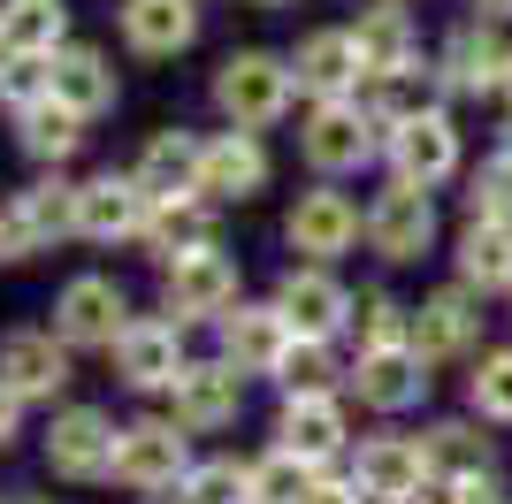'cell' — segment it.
I'll list each match as a JSON object with an SVG mask.
<instances>
[{"label":"cell","mask_w":512,"mask_h":504,"mask_svg":"<svg viewBox=\"0 0 512 504\" xmlns=\"http://www.w3.org/2000/svg\"><path fill=\"white\" fill-rule=\"evenodd\" d=\"M207 100H214V115H222V130H260V138H268V130L299 107L291 54H276V46H230L207 77Z\"/></svg>","instance_id":"cell-1"},{"label":"cell","mask_w":512,"mask_h":504,"mask_svg":"<svg viewBox=\"0 0 512 504\" xmlns=\"http://www.w3.org/2000/svg\"><path fill=\"white\" fill-rule=\"evenodd\" d=\"M62 237H77V176L69 168H46L0 199V268H23V260L54 252Z\"/></svg>","instance_id":"cell-2"},{"label":"cell","mask_w":512,"mask_h":504,"mask_svg":"<svg viewBox=\"0 0 512 504\" xmlns=\"http://www.w3.org/2000/svg\"><path fill=\"white\" fill-rule=\"evenodd\" d=\"M299 161L314 168V184H344L383 161V123L367 115V100H314L299 115Z\"/></svg>","instance_id":"cell-3"},{"label":"cell","mask_w":512,"mask_h":504,"mask_svg":"<svg viewBox=\"0 0 512 504\" xmlns=\"http://www.w3.org/2000/svg\"><path fill=\"white\" fill-rule=\"evenodd\" d=\"M115 443H123V420L107 413V405L69 398V405H54V413H46L39 459H46V474H54V482L92 489V482H115Z\"/></svg>","instance_id":"cell-4"},{"label":"cell","mask_w":512,"mask_h":504,"mask_svg":"<svg viewBox=\"0 0 512 504\" xmlns=\"http://www.w3.org/2000/svg\"><path fill=\"white\" fill-rule=\"evenodd\" d=\"M199 466L192 451V428H176V413H138L123 420V443H115V489H130V497H169L184 474Z\"/></svg>","instance_id":"cell-5"},{"label":"cell","mask_w":512,"mask_h":504,"mask_svg":"<svg viewBox=\"0 0 512 504\" xmlns=\"http://www.w3.org/2000/svg\"><path fill=\"white\" fill-rule=\"evenodd\" d=\"M436 84H444V100H505V77H512V39L505 23L490 16H459L436 39Z\"/></svg>","instance_id":"cell-6"},{"label":"cell","mask_w":512,"mask_h":504,"mask_svg":"<svg viewBox=\"0 0 512 504\" xmlns=\"http://www.w3.org/2000/svg\"><path fill=\"white\" fill-rule=\"evenodd\" d=\"M130 321H138V306H130L123 275L85 268V275H69L62 291H54V321H46V329L62 336L77 359H85V352H115Z\"/></svg>","instance_id":"cell-7"},{"label":"cell","mask_w":512,"mask_h":504,"mask_svg":"<svg viewBox=\"0 0 512 504\" xmlns=\"http://www.w3.org/2000/svg\"><path fill=\"white\" fill-rule=\"evenodd\" d=\"M237 306H245V268H237V252L199 245V252L161 260V314H176L184 329L222 321V314H237Z\"/></svg>","instance_id":"cell-8"},{"label":"cell","mask_w":512,"mask_h":504,"mask_svg":"<svg viewBox=\"0 0 512 504\" xmlns=\"http://www.w3.org/2000/svg\"><path fill=\"white\" fill-rule=\"evenodd\" d=\"M383 268H421L428 252L444 245V222H436V191L421 184H398L390 176L375 199H367V237H360Z\"/></svg>","instance_id":"cell-9"},{"label":"cell","mask_w":512,"mask_h":504,"mask_svg":"<svg viewBox=\"0 0 512 504\" xmlns=\"http://www.w3.org/2000/svg\"><path fill=\"white\" fill-rule=\"evenodd\" d=\"M344 398L375 420H406L436 398V367H428L413 344H390V352H352V375H344Z\"/></svg>","instance_id":"cell-10"},{"label":"cell","mask_w":512,"mask_h":504,"mask_svg":"<svg viewBox=\"0 0 512 504\" xmlns=\"http://www.w3.org/2000/svg\"><path fill=\"white\" fill-rule=\"evenodd\" d=\"M490 298L467 291L459 275L451 283H436V291L413 306V352L428 359V367H459V359H482L490 344H482V329H490V314H482Z\"/></svg>","instance_id":"cell-11"},{"label":"cell","mask_w":512,"mask_h":504,"mask_svg":"<svg viewBox=\"0 0 512 504\" xmlns=\"http://www.w3.org/2000/svg\"><path fill=\"white\" fill-rule=\"evenodd\" d=\"M383 168L398 184H421V191H444L451 176H467V138H459V115L451 107H428L413 123H398L383 138Z\"/></svg>","instance_id":"cell-12"},{"label":"cell","mask_w":512,"mask_h":504,"mask_svg":"<svg viewBox=\"0 0 512 504\" xmlns=\"http://www.w3.org/2000/svg\"><path fill=\"white\" fill-rule=\"evenodd\" d=\"M107 359H115V382H123L130 398H169L176 375H184L199 352L184 344V321H176V314H138Z\"/></svg>","instance_id":"cell-13"},{"label":"cell","mask_w":512,"mask_h":504,"mask_svg":"<svg viewBox=\"0 0 512 504\" xmlns=\"http://www.w3.org/2000/svg\"><path fill=\"white\" fill-rule=\"evenodd\" d=\"M360 237H367V207H360L344 184L299 191V199H291V214H283V245L299 252V260H321V268H337Z\"/></svg>","instance_id":"cell-14"},{"label":"cell","mask_w":512,"mask_h":504,"mask_svg":"<svg viewBox=\"0 0 512 504\" xmlns=\"http://www.w3.org/2000/svg\"><path fill=\"white\" fill-rule=\"evenodd\" d=\"M214 352L230 359L245 382H276L283 359L299 352V329H291V314H283L276 298H245L237 314L214 321Z\"/></svg>","instance_id":"cell-15"},{"label":"cell","mask_w":512,"mask_h":504,"mask_svg":"<svg viewBox=\"0 0 512 504\" xmlns=\"http://www.w3.org/2000/svg\"><path fill=\"white\" fill-rule=\"evenodd\" d=\"M276 443L291 459H306L314 474L352 459V398L344 390H314V398H276Z\"/></svg>","instance_id":"cell-16"},{"label":"cell","mask_w":512,"mask_h":504,"mask_svg":"<svg viewBox=\"0 0 512 504\" xmlns=\"http://www.w3.org/2000/svg\"><path fill=\"white\" fill-rule=\"evenodd\" d=\"M268 298L291 314V329H299L306 344H337V336H352V298L360 291H352L337 268H321V260H291Z\"/></svg>","instance_id":"cell-17"},{"label":"cell","mask_w":512,"mask_h":504,"mask_svg":"<svg viewBox=\"0 0 512 504\" xmlns=\"http://www.w3.org/2000/svg\"><path fill=\"white\" fill-rule=\"evenodd\" d=\"M146 214H153V199L130 168H92V176H77V245H138Z\"/></svg>","instance_id":"cell-18"},{"label":"cell","mask_w":512,"mask_h":504,"mask_svg":"<svg viewBox=\"0 0 512 504\" xmlns=\"http://www.w3.org/2000/svg\"><path fill=\"white\" fill-rule=\"evenodd\" d=\"M0 382L16 390L23 405H69V382H77V352H69L54 329H8L0 336Z\"/></svg>","instance_id":"cell-19"},{"label":"cell","mask_w":512,"mask_h":504,"mask_svg":"<svg viewBox=\"0 0 512 504\" xmlns=\"http://www.w3.org/2000/svg\"><path fill=\"white\" fill-rule=\"evenodd\" d=\"M245 390H253V382L237 375L222 352H207V359H192V367L176 375L169 413H176V428H192V436H222V428L245 420Z\"/></svg>","instance_id":"cell-20"},{"label":"cell","mask_w":512,"mask_h":504,"mask_svg":"<svg viewBox=\"0 0 512 504\" xmlns=\"http://www.w3.org/2000/svg\"><path fill=\"white\" fill-rule=\"evenodd\" d=\"M291 77H299V100H360L367 92V69H360V46H352V23H314L299 31L291 46Z\"/></svg>","instance_id":"cell-21"},{"label":"cell","mask_w":512,"mask_h":504,"mask_svg":"<svg viewBox=\"0 0 512 504\" xmlns=\"http://www.w3.org/2000/svg\"><path fill=\"white\" fill-rule=\"evenodd\" d=\"M344 474L360 482L367 504H406V497H421V489H428V451H421V436L383 428V436H360V443H352Z\"/></svg>","instance_id":"cell-22"},{"label":"cell","mask_w":512,"mask_h":504,"mask_svg":"<svg viewBox=\"0 0 512 504\" xmlns=\"http://www.w3.org/2000/svg\"><path fill=\"white\" fill-rule=\"evenodd\" d=\"M268 184H276V153H268L260 130H207V176H199V191L214 207H253Z\"/></svg>","instance_id":"cell-23"},{"label":"cell","mask_w":512,"mask_h":504,"mask_svg":"<svg viewBox=\"0 0 512 504\" xmlns=\"http://www.w3.org/2000/svg\"><path fill=\"white\" fill-rule=\"evenodd\" d=\"M46 100H62L69 115H85V123H100V115H115V100H123V69H115V54L92 39H69L54 62H46Z\"/></svg>","instance_id":"cell-24"},{"label":"cell","mask_w":512,"mask_h":504,"mask_svg":"<svg viewBox=\"0 0 512 504\" xmlns=\"http://www.w3.org/2000/svg\"><path fill=\"white\" fill-rule=\"evenodd\" d=\"M115 31H123V54L138 62H176L199 46V0H123Z\"/></svg>","instance_id":"cell-25"},{"label":"cell","mask_w":512,"mask_h":504,"mask_svg":"<svg viewBox=\"0 0 512 504\" xmlns=\"http://www.w3.org/2000/svg\"><path fill=\"white\" fill-rule=\"evenodd\" d=\"M130 176L146 184L153 207H161V199H184V191H199V176H207V138H199V130H184V123L146 130V146H138Z\"/></svg>","instance_id":"cell-26"},{"label":"cell","mask_w":512,"mask_h":504,"mask_svg":"<svg viewBox=\"0 0 512 504\" xmlns=\"http://www.w3.org/2000/svg\"><path fill=\"white\" fill-rule=\"evenodd\" d=\"M352 46H360L367 84H375V77H398V69H413V62H428V54H421V23H413L406 0H367L360 16H352Z\"/></svg>","instance_id":"cell-27"},{"label":"cell","mask_w":512,"mask_h":504,"mask_svg":"<svg viewBox=\"0 0 512 504\" xmlns=\"http://www.w3.org/2000/svg\"><path fill=\"white\" fill-rule=\"evenodd\" d=\"M421 451H428V482H482V474H497V436H490V420H474V413L428 420Z\"/></svg>","instance_id":"cell-28"},{"label":"cell","mask_w":512,"mask_h":504,"mask_svg":"<svg viewBox=\"0 0 512 504\" xmlns=\"http://www.w3.org/2000/svg\"><path fill=\"white\" fill-rule=\"evenodd\" d=\"M451 275L482 298H512V222L467 214V222L451 230Z\"/></svg>","instance_id":"cell-29"},{"label":"cell","mask_w":512,"mask_h":504,"mask_svg":"<svg viewBox=\"0 0 512 504\" xmlns=\"http://www.w3.org/2000/svg\"><path fill=\"white\" fill-rule=\"evenodd\" d=\"M214 199L207 191H184V199H161V207L146 214V230H138V252H146L153 268H161V260H176V252H199V245H222V237H214Z\"/></svg>","instance_id":"cell-30"},{"label":"cell","mask_w":512,"mask_h":504,"mask_svg":"<svg viewBox=\"0 0 512 504\" xmlns=\"http://www.w3.org/2000/svg\"><path fill=\"white\" fill-rule=\"evenodd\" d=\"M85 138H92V123H85V115H69L62 100H39V107H23V115H16V153L39 168V176H46V168H69L77 153H85Z\"/></svg>","instance_id":"cell-31"},{"label":"cell","mask_w":512,"mask_h":504,"mask_svg":"<svg viewBox=\"0 0 512 504\" xmlns=\"http://www.w3.org/2000/svg\"><path fill=\"white\" fill-rule=\"evenodd\" d=\"M0 39H8V54L54 62L69 46V0H0Z\"/></svg>","instance_id":"cell-32"},{"label":"cell","mask_w":512,"mask_h":504,"mask_svg":"<svg viewBox=\"0 0 512 504\" xmlns=\"http://www.w3.org/2000/svg\"><path fill=\"white\" fill-rule=\"evenodd\" d=\"M360 100H367V115L383 123V138L398 123H413V115H428V107H451L444 84H436V62H413V69H398V77H375Z\"/></svg>","instance_id":"cell-33"},{"label":"cell","mask_w":512,"mask_h":504,"mask_svg":"<svg viewBox=\"0 0 512 504\" xmlns=\"http://www.w3.org/2000/svg\"><path fill=\"white\" fill-rule=\"evenodd\" d=\"M390 344H413V306L383 283H367L352 298V352H390Z\"/></svg>","instance_id":"cell-34"},{"label":"cell","mask_w":512,"mask_h":504,"mask_svg":"<svg viewBox=\"0 0 512 504\" xmlns=\"http://www.w3.org/2000/svg\"><path fill=\"white\" fill-rule=\"evenodd\" d=\"M467 413L512 428V344H490L482 359H467Z\"/></svg>","instance_id":"cell-35"},{"label":"cell","mask_w":512,"mask_h":504,"mask_svg":"<svg viewBox=\"0 0 512 504\" xmlns=\"http://www.w3.org/2000/svg\"><path fill=\"white\" fill-rule=\"evenodd\" d=\"M306 482H314V466L291 459L283 443H268V451H253V459H245V504H299Z\"/></svg>","instance_id":"cell-36"},{"label":"cell","mask_w":512,"mask_h":504,"mask_svg":"<svg viewBox=\"0 0 512 504\" xmlns=\"http://www.w3.org/2000/svg\"><path fill=\"white\" fill-rule=\"evenodd\" d=\"M344 375H352V359L337 367V344H306V336H299V352L283 359V375H276V398H314V390H344Z\"/></svg>","instance_id":"cell-37"},{"label":"cell","mask_w":512,"mask_h":504,"mask_svg":"<svg viewBox=\"0 0 512 504\" xmlns=\"http://www.w3.org/2000/svg\"><path fill=\"white\" fill-rule=\"evenodd\" d=\"M146 504H245V459H199L169 497H146Z\"/></svg>","instance_id":"cell-38"},{"label":"cell","mask_w":512,"mask_h":504,"mask_svg":"<svg viewBox=\"0 0 512 504\" xmlns=\"http://www.w3.org/2000/svg\"><path fill=\"white\" fill-rule=\"evenodd\" d=\"M467 214H482V222H512V153L490 146L482 161L467 168Z\"/></svg>","instance_id":"cell-39"},{"label":"cell","mask_w":512,"mask_h":504,"mask_svg":"<svg viewBox=\"0 0 512 504\" xmlns=\"http://www.w3.org/2000/svg\"><path fill=\"white\" fill-rule=\"evenodd\" d=\"M46 100V62H31V54H8L0 62V107H8V123H16L23 107Z\"/></svg>","instance_id":"cell-40"},{"label":"cell","mask_w":512,"mask_h":504,"mask_svg":"<svg viewBox=\"0 0 512 504\" xmlns=\"http://www.w3.org/2000/svg\"><path fill=\"white\" fill-rule=\"evenodd\" d=\"M421 497L428 504H512V489L497 482V474H482V482H428Z\"/></svg>","instance_id":"cell-41"},{"label":"cell","mask_w":512,"mask_h":504,"mask_svg":"<svg viewBox=\"0 0 512 504\" xmlns=\"http://www.w3.org/2000/svg\"><path fill=\"white\" fill-rule=\"evenodd\" d=\"M299 504H367V497H360V482H352L344 466H329V474H314V482H306Z\"/></svg>","instance_id":"cell-42"},{"label":"cell","mask_w":512,"mask_h":504,"mask_svg":"<svg viewBox=\"0 0 512 504\" xmlns=\"http://www.w3.org/2000/svg\"><path fill=\"white\" fill-rule=\"evenodd\" d=\"M23 420H31V405L0 382V451H16V443H23Z\"/></svg>","instance_id":"cell-43"},{"label":"cell","mask_w":512,"mask_h":504,"mask_svg":"<svg viewBox=\"0 0 512 504\" xmlns=\"http://www.w3.org/2000/svg\"><path fill=\"white\" fill-rule=\"evenodd\" d=\"M467 16H490V23H512V0H467Z\"/></svg>","instance_id":"cell-44"},{"label":"cell","mask_w":512,"mask_h":504,"mask_svg":"<svg viewBox=\"0 0 512 504\" xmlns=\"http://www.w3.org/2000/svg\"><path fill=\"white\" fill-rule=\"evenodd\" d=\"M497 146H505V153H512V107H505V130H497Z\"/></svg>","instance_id":"cell-45"},{"label":"cell","mask_w":512,"mask_h":504,"mask_svg":"<svg viewBox=\"0 0 512 504\" xmlns=\"http://www.w3.org/2000/svg\"><path fill=\"white\" fill-rule=\"evenodd\" d=\"M253 8H291V0H253Z\"/></svg>","instance_id":"cell-46"},{"label":"cell","mask_w":512,"mask_h":504,"mask_svg":"<svg viewBox=\"0 0 512 504\" xmlns=\"http://www.w3.org/2000/svg\"><path fill=\"white\" fill-rule=\"evenodd\" d=\"M505 107H512V77H505Z\"/></svg>","instance_id":"cell-47"},{"label":"cell","mask_w":512,"mask_h":504,"mask_svg":"<svg viewBox=\"0 0 512 504\" xmlns=\"http://www.w3.org/2000/svg\"><path fill=\"white\" fill-rule=\"evenodd\" d=\"M0 62H8V39H0Z\"/></svg>","instance_id":"cell-48"},{"label":"cell","mask_w":512,"mask_h":504,"mask_svg":"<svg viewBox=\"0 0 512 504\" xmlns=\"http://www.w3.org/2000/svg\"><path fill=\"white\" fill-rule=\"evenodd\" d=\"M16 504H39V497H16Z\"/></svg>","instance_id":"cell-49"},{"label":"cell","mask_w":512,"mask_h":504,"mask_svg":"<svg viewBox=\"0 0 512 504\" xmlns=\"http://www.w3.org/2000/svg\"><path fill=\"white\" fill-rule=\"evenodd\" d=\"M406 504H428V497H406Z\"/></svg>","instance_id":"cell-50"},{"label":"cell","mask_w":512,"mask_h":504,"mask_svg":"<svg viewBox=\"0 0 512 504\" xmlns=\"http://www.w3.org/2000/svg\"><path fill=\"white\" fill-rule=\"evenodd\" d=\"M0 504H16V497H0Z\"/></svg>","instance_id":"cell-51"}]
</instances>
